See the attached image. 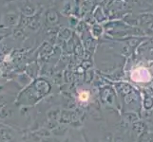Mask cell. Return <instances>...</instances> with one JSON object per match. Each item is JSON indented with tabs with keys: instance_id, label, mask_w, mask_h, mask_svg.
Here are the masks:
<instances>
[{
	"instance_id": "6da1fadb",
	"label": "cell",
	"mask_w": 153,
	"mask_h": 142,
	"mask_svg": "<svg viewBox=\"0 0 153 142\" xmlns=\"http://www.w3.org/2000/svg\"><path fill=\"white\" fill-rule=\"evenodd\" d=\"M88 93H83L80 95V99H82V101H86V99H88Z\"/></svg>"
}]
</instances>
